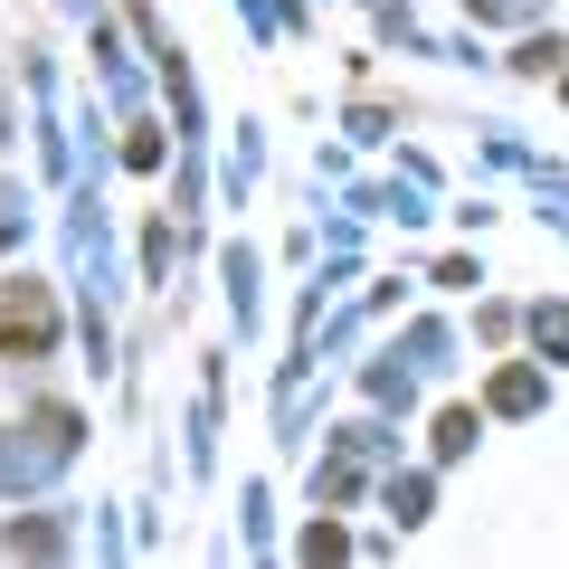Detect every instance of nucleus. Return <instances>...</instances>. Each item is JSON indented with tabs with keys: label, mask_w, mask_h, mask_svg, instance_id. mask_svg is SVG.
<instances>
[{
	"label": "nucleus",
	"mask_w": 569,
	"mask_h": 569,
	"mask_svg": "<svg viewBox=\"0 0 569 569\" xmlns=\"http://www.w3.org/2000/svg\"><path fill=\"white\" fill-rule=\"evenodd\" d=\"M475 447V418L466 408H447V418H437V456H466Z\"/></svg>",
	"instance_id": "obj_2"
},
{
	"label": "nucleus",
	"mask_w": 569,
	"mask_h": 569,
	"mask_svg": "<svg viewBox=\"0 0 569 569\" xmlns=\"http://www.w3.org/2000/svg\"><path fill=\"white\" fill-rule=\"evenodd\" d=\"M10 209H20V200H10V190H0V238H10Z\"/></svg>",
	"instance_id": "obj_4"
},
{
	"label": "nucleus",
	"mask_w": 569,
	"mask_h": 569,
	"mask_svg": "<svg viewBox=\"0 0 569 569\" xmlns=\"http://www.w3.org/2000/svg\"><path fill=\"white\" fill-rule=\"evenodd\" d=\"M541 399V380H531V370H503V380H493V408H531Z\"/></svg>",
	"instance_id": "obj_3"
},
{
	"label": "nucleus",
	"mask_w": 569,
	"mask_h": 569,
	"mask_svg": "<svg viewBox=\"0 0 569 569\" xmlns=\"http://www.w3.org/2000/svg\"><path fill=\"white\" fill-rule=\"evenodd\" d=\"M48 332H58V313H48V295H39V284H20V295L0 284V342H29V351H39Z\"/></svg>",
	"instance_id": "obj_1"
}]
</instances>
